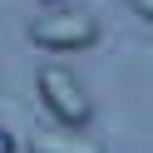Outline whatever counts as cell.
Masks as SVG:
<instances>
[{"label": "cell", "instance_id": "5b68a950", "mask_svg": "<svg viewBox=\"0 0 153 153\" xmlns=\"http://www.w3.org/2000/svg\"><path fill=\"white\" fill-rule=\"evenodd\" d=\"M0 153H15V138H10L5 128H0Z\"/></svg>", "mask_w": 153, "mask_h": 153}, {"label": "cell", "instance_id": "3957f363", "mask_svg": "<svg viewBox=\"0 0 153 153\" xmlns=\"http://www.w3.org/2000/svg\"><path fill=\"white\" fill-rule=\"evenodd\" d=\"M30 153H104V143L89 133H35Z\"/></svg>", "mask_w": 153, "mask_h": 153}, {"label": "cell", "instance_id": "8992f818", "mask_svg": "<svg viewBox=\"0 0 153 153\" xmlns=\"http://www.w3.org/2000/svg\"><path fill=\"white\" fill-rule=\"evenodd\" d=\"M50 5H59V0H50Z\"/></svg>", "mask_w": 153, "mask_h": 153}, {"label": "cell", "instance_id": "6da1fadb", "mask_svg": "<svg viewBox=\"0 0 153 153\" xmlns=\"http://www.w3.org/2000/svg\"><path fill=\"white\" fill-rule=\"evenodd\" d=\"M35 89H40V104L50 119H59L64 128H84L94 114V99L84 94V84L74 79L64 64H45L40 74H35Z\"/></svg>", "mask_w": 153, "mask_h": 153}, {"label": "cell", "instance_id": "7a4b0ae2", "mask_svg": "<svg viewBox=\"0 0 153 153\" xmlns=\"http://www.w3.org/2000/svg\"><path fill=\"white\" fill-rule=\"evenodd\" d=\"M30 40L40 50H54V54H69V50H89L99 40V20L84 10H54V15H40L30 25Z\"/></svg>", "mask_w": 153, "mask_h": 153}, {"label": "cell", "instance_id": "277c9868", "mask_svg": "<svg viewBox=\"0 0 153 153\" xmlns=\"http://www.w3.org/2000/svg\"><path fill=\"white\" fill-rule=\"evenodd\" d=\"M128 5H133V15H138V20L153 25V0H128Z\"/></svg>", "mask_w": 153, "mask_h": 153}]
</instances>
